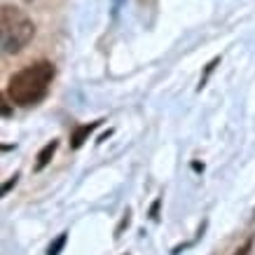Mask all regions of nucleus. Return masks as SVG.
Instances as JSON below:
<instances>
[{
    "mask_svg": "<svg viewBox=\"0 0 255 255\" xmlns=\"http://www.w3.org/2000/svg\"><path fill=\"white\" fill-rule=\"evenodd\" d=\"M66 246V234H59V239L49 246V251H47V255H59L61 253V248Z\"/></svg>",
    "mask_w": 255,
    "mask_h": 255,
    "instance_id": "nucleus-5",
    "label": "nucleus"
},
{
    "mask_svg": "<svg viewBox=\"0 0 255 255\" xmlns=\"http://www.w3.org/2000/svg\"><path fill=\"white\" fill-rule=\"evenodd\" d=\"M16 178H19V176H12V180H7V183H5V187H2V194H7V190L16 183Z\"/></svg>",
    "mask_w": 255,
    "mask_h": 255,
    "instance_id": "nucleus-7",
    "label": "nucleus"
},
{
    "mask_svg": "<svg viewBox=\"0 0 255 255\" xmlns=\"http://www.w3.org/2000/svg\"><path fill=\"white\" fill-rule=\"evenodd\" d=\"M52 80H54V66H52V61H35L9 78L7 99L14 106H21V108L35 106V103H40L47 96Z\"/></svg>",
    "mask_w": 255,
    "mask_h": 255,
    "instance_id": "nucleus-1",
    "label": "nucleus"
},
{
    "mask_svg": "<svg viewBox=\"0 0 255 255\" xmlns=\"http://www.w3.org/2000/svg\"><path fill=\"white\" fill-rule=\"evenodd\" d=\"M251 248H253V241H246V244H244L234 255H251Z\"/></svg>",
    "mask_w": 255,
    "mask_h": 255,
    "instance_id": "nucleus-6",
    "label": "nucleus"
},
{
    "mask_svg": "<svg viewBox=\"0 0 255 255\" xmlns=\"http://www.w3.org/2000/svg\"><path fill=\"white\" fill-rule=\"evenodd\" d=\"M35 35V23L23 9L5 5L0 12V40L5 54H19Z\"/></svg>",
    "mask_w": 255,
    "mask_h": 255,
    "instance_id": "nucleus-2",
    "label": "nucleus"
},
{
    "mask_svg": "<svg viewBox=\"0 0 255 255\" xmlns=\"http://www.w3.org/2000/svg\"><path fill=\"white\" fill-rule=\"evenodd\" d=\"M56 147H59V140H52V143H47L42 150H40V155H38V164H35V169H45L47 164H49V159L54 157L56 152Z\"/></svg>",
    "mask_w": 255,
    "mask_h": 255,
    "instance_id": "nucleus-3",
    "label": "nucleus"
},
{
    "mask_svg": "<svg viewBox=\"0 0 255 255\" xmlns=\"http://www.w3.org/2000/svg\"><path fill=\"white\" fill-rule=\"evenodd\" d=\"M99 124H101V122H92V124H85V127H80L78 131L73 133V138H70V140H73V147H80V145H82V143H85V138L94 131V129H96V127H99Z\"/></svg>",
    "mask_w": 255,
    "mask_h": 255,
    "instance_id": "nucleus-4",
    "label": "nucleus"
}]
</instances>
